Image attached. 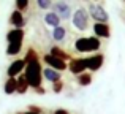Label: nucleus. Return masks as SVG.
<instances>
[{"label": "nucleus", "instance_id": "nucleus-14", "mask_svg": "<svg viewBox=\"0 0 125 114\" xmlns=\"http://www.w3.org/2000/svg\"><path fill=\"white\" fill-rule=\"evenodd\" d=\"M16 90H18V79H16V78H8L5 86H3V92H5L6 95H11Z\"/></svg>", "mask_w": 125, "mask_h": 114}, {"label": "nucleus", "instance_id": "nucleus-15", "mask_svg": "<svg viewBox=\"0 0 125 114\" xmlns=\"http://www.w3.org/2000/svg\"><path fill=\"white\" fill-rule=\"evenodd\" d=\"M44 22L48 25H51V27L57 29L59 24H60V18H59L54 11H51V13H46V14H44Z\"/></svg>", "mask_w": 125, "mask_h": 114}, {"label": "nucleus", "instance_id": "nucleus-6", "mask_svg": "<svg viewBox=\"0 0 125 114\" xmlns=\"http://www.w3.org/2000/svg\"><path fill=\"white\" fill-rule=\"evenodd\" d=\"M52 10H54V13L60 19H68L71 16V6L68 5L67 2H57V3H54V5H52Z\"/></svg>", "mask_w": 125, "mask_h": 114}, {"label": "nucleus", "instance_id": "nucleus-21", "mask_svg": "<svg viewBox=\"0 0 125 114\" xmlns=\"http://www.w3.org/2000/svg\"><path fill=\"white\" fill-rule=\"evenodd\" d=\"M29 6V2L27 0H18V2H16V10H18V11H21L22 13V10H25Z\"/></svg>", "mask_w": 125, "mask_h": 114}, {"label": "nucleus", "instance_id": "nucleus-9", "mask_svg": "<svg viewBox=\"0 0 125 114\" xmlns=\"http://www.w3.org/2000/svg\"><path fill=\"white\" fill-rule=\"evenodd\" d=\"M22 40H24V30H22V29H11V30L6 33V41H8V44L22 43Z\"/></svg>", "mask_w": 125, "mask_h": 114}, {"label": "nucleus", "instance_id": "nucleus-22", "mask_svg": "<svg viewBox=\"0 0 125 114\" xmlns=\"http://www.w3.org/2000/svg\"><path fill=\"white\" fill-rule=\"evenodd\" d=\"M38 6H40V8H43V10H48V8H51L52 6V3L49 2V0H38Z\"/></svg>", "mask_w": 125, "mask_h": 114}, {"label": "nucleus", "instance_id": "nucleus-3", "mask_svg": "<svg viewBox=\"0 0 125 114\" xmlns=\"http://www.w3.org/2000/svg\"><path fill=\"white\" fill-rule=\"evenodd\" d=\"M73 25L78 29V30H85L89 27V13L85 10L79 8L74 11L73 14Z\"/></svg>", "mask_w": 125, "mask_h": 114}, {"label": "nucleus", "instance_id": "nucleus-5", "mask_svg": "<svg viewBox=\"0 0 125 114\" xmlns=\"http://www.w3.org/2000/svg\"><path fill=\"white\" fill-rule=\"evenodd\" d=\"M43 60H44V63H48L49 68H52V70L55 71H63L67 70V63H65V60H62V59H57L54 56H51V54H46L44 57H43Z\"/></svg>", "mask_w": 125, "mask_h": 114}, {"label": "nucleus", "instance_id": "nucleus-13", "mask_svg": "<svg viewBox=\"0 0 125 114\" xmlns=\"http://www.w3.org/2000/svg\"><path fill=\"white\" fill-rule=\"evenodd\" d=\"M43 76H44L49 83H52V84H55V83L60 81V73L55 71V70H52V68H49V67L43 70Z\"/></svg>", "mask_w": 125, "mask_h": 114}, {"label": "nucleus", "instance_id": "nucleus-4", "mask_svg": "<svg viewBox=\"0 0 125 114\" xmlns=\"http://www.w3.org/2000/svg\"><path fill=\"white\" fill-rule=\"evenodd\" d=\"M89 13H90V16H92V18H94L97 22H100V24H106V21L109 19L108 13L104 11V8H103L101 5L90 3V5H89Z\"/></svg>", "mask_w": 125, "mask_h": 114}, {"label": "nucleus", "instance_id": "nucleus-17", "mask_svg": "<svg viewBox=\"0 0 125 114\" xmlns=\"http://www.w3.org/2000/svg\"><path fill=\"white\" fill-rule=\"evenodd\" d=\"M65 35H67V30H65L62 25H59V27L54 29V32H52V38H54L55 41H63Z\"/></svg>", "mask_w": 125, "mask_h": 114}, {"label": "nucleus", "instance_id": "nucleus-19", "mask_svg": "<svg viewBox=\"0 0 125 114\" xmlns=\"http://www.w3.org/2000/svg\"><path fill=\"white\" fill-rule=\"evenodd\" d=\"M78 83L81 84V86H89V84L92 83V76L89 73H83L78 76Z\"/></svg>", "mask_w": 125, "mask_h": 114}, {"label": "nucleus", "instance_id": "nucleus-18", "mask_svg": "<svg viewBox=\"0 0 125 114\" xmlns=\"http://www.w3.org/2000/svg\"><path fill=\"white\" fill-rule=\"evenodd\" d=\"M21 48H22V43H11L6 46V54L8 56H16V54L21 52Z\"/></svg>", "mask_w": 125, "mask_h": 114}, {"label": "nucleus", "instance_id": "nucleus-11", "mask_svg": "<svg viewBox=\"0 0 125 114\" xmlns=\"http://www.w3.org/2000/svg\"><path fill=\"white\" fill-rule=\"evenodd\" d=\"M103 60H104V57L101 56V54H97V56L89 57L87 59V68L92 70V71L98 70V68H101V65H103Z\"/></svg>", "mask_w": 125, "mask_h": 114}, {"label": "nucleus", "instance_id": "nucleus-23", "mask_svg": "<svg viewBox=\"0 0 125 114\" xmlns=\"http://www.w3.org/2000/svg\"><path fill=\"white\" fill-rule=\"evenodd\" d=\"M62 87H63V84H62V81H59V83H55L54 84V92L55 93H59L62 90Z\"/></svg>", "mask_w": 125, "mask_h": 114}, {"label": "nucleus", "instance_id": "nucleus-20", "mask_svg": "<svg viewBox=\"0 0 125 114\" xmlns=\"http://www.w3.org/2000/svg\"><path fill=\"white\" fill-rule=\"evenodd\" d=\"M51 56L57 57V59H62V60H67L68 56L65 52H62V49H59V48H51Z\"/></svg>", "mask_w": 125, "mask_h": 114}, {"label": "nucleus", "instance_id": "nucleus-2", "mask_svg": "<svg viewBox=\"0 0 125 114\" xmlns=\"http://www.w3.org/2000/svg\"><path fill=\"white\" fill-rule=\"evenodd\" d=\"M74 48L79 52H92V51H97L100 48V40L95 37H87V38H78Z\"/></svg>", "mask_w": 125, "mask_h": 114}, {"label": "nucleus", "instance_id": "nucleus-16", "mask_svg": "<svg viewBox=\"0 0 125 114\" xmlns=\"http://www.w3.org/2000/svg\"><path fill=\"white\" fill-rule=\"evenodd\" d=\"M16 79H18V90H16V92L25 93L27 89H29V83H27V79H25V76H19V78H16Z\"/></svg>", "mask_w": 125, "mask_h": 114}, {"label": "nucleus", "instance_id": "nucleus-25", "mask_svg": "<svg viewBox=\"0 0 125 114\" xmlns=\"http://www.w3.org/2000/svg\"><path fill=\"white\" fill-rule=\"evenodd\" d=\"M25 114H38V113H35V111H29V113H25Z\"/></svg>", "mask_w": 125, "mask_h": 114}, {"label": "nucleus", "instance_id": "nucleus-10", "mask_svg": "<svg viewBox=\"0 0 125 114\" xmlns=\"http://www.w3.org/2000/svg\"><path fill=\"white\" fill-rule=\"evenodd\" d=\"M10 24H11L14 29H22L24 27L25 19H24V16H22V13L18 11V10H14V11L11 13V16H10Z\"/></svg>", "mask_w": 125, "mask_h": 114}, {"label": "nucleus", "instance_id": "nucleus-24", "mask_svg": "<svg viewBox=\"0 0 125 114\" xmlns=\"http://www.w3.org/2000/svg\"><path fill=\"white\" fill-rule=\"evenodd\" d=\"M54 114H68V113L65 111V109H57V111H55Z\"/></svg>", "mask_w": 125, "mask_h": 114}, {"label": "nucleus", "instance_id": "nucleus-1", "mask_svg": "<svg viewBox=\"0 0 125 114\" xmlns=\"http://www.w3.org/2000/svg\"><path fill=\"white\" fill-rule=\"evenodd\" d=\"M25 79H27L29 86L33 89H40L41 87V79H43V71L41 65L38 62V56L33 49H29L27 56H25Z\"/></svg>", "mask_w": 125, "mask_h": 114}, {"label": "nucleus", "instance_id": "nucleus-8", "mask_svg": "<svg viewBox=\"0 0 125 114\" xmlns=\"http://www.w3.org/2000/svg\"><path fill=\"white\" fill-rule=\"evenodd\" d=\"M87 68V59H73L70 62V71L74 74H83Z\"/></svg>", "mask_w": 125, "mask_h": 114}, {"label": "nucleus", "instance_id": "nucleus-7", "mask_svg": "<svg viewBox=\"0 0 125 114\" xmlns=\"http://www.w3.org/2000/svg\"><path fill=\"white\" fill-rule=\"evenodd\" d=\"M24 68H25V60H24V59H18V60L11 62L10 67H8V70H6L8 78H16L22 70H24Z\"/></svg>", "mask_w": 125, "mask_h": 114}, {"label": "nucleus", "instance_id": "nucleus-12", "mask_svg": "<svg viewBox=\"0 0 125 114\" xmlns=\"http://www.w3.org/2000/svg\"><path fill=\"white\" fill-rule=\"evenodd\" d=\"M94 32H95V35H98V37H101V38H108L109 33H111L109 25L108 24H100V22H95L94 24Z\"/></svg>", "mask_w": 125, "mask_h": 114}]
</instances>
